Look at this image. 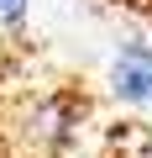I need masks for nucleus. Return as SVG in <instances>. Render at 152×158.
Listing matches in <instances>:
<instances>
[{
  "mask_svg": "<svg viewBox=\"0 0 152 158\" xmlns=\"http://www.w3.org/2000/svg\"><path fill=\"white\" fill-rule=\"evenodd\" d=\"M110 79H115L121 100H152V48L147 42H126Z\"/></svg>",
  "mask_w": 152,
  "mask_h": 158,
  "instance_id": "obj_1",
  "label": "nucleus"
},
{
  "mask_svg": "<svg viewBox=\"0 0 152 158\" xmlns=\"http://www.w3.org/2000/svg\"><path fill=\"white\" fill-rule=\"evenodd\" d=\"M26 58H32V37H26V27H21V32H0V90L21 79Z\"/></svg>",
  "mask_w": 152,
  "mask_h": 158,
  "instance_id": "obj_2",
  "label": "nucleus"
},
{
  "mask_svg": "<svg viewBox=\"0 0 152 158\" xmlns=\"http://www.w3.org/2000/svg\"><path fill=\"white\" fill-rule=\"evenodd\" d=\"M26 27V0H0V32H21Z\"/></svg>",
  "mask_w": 152,
  "mask_h": 158,
  "instance_id": "obj_3",
  "label": "nucleus"
},
{
  "mask_svg": "<svg viewBox=\"0 0 152 158\" xmlns=\"http://www.w3.org/2000/svg\"><path fill=\"white\" fill-rule=\"evenodd\" d=\"M115 6H126V11H136V16L152 21V0H115Z\"/></svg>",
  "mask_w": 152,
  "mask_h": 158,
  "instance_id": "obj_4",
  "label": "nucleus"
}]
</instances>
